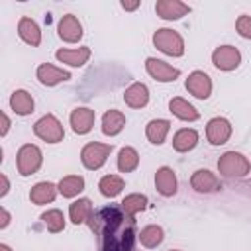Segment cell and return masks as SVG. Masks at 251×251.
Instances as JSON below:
<instances>
[{
  "instance_id": "cell-1",
  "label": "cell",
  "mask_w": 251,
  "mask_h": 251,
  "mask_svg": "<svg viewBox=\"0 0 251 251\" xmlns=\"http://www.w3.org/2000/svg\"><path fill=\"white\" fill-rule=\"evenodd\" d=\"M96 237L98 251H131L135 241V220L118 206L92 212L86 222Z\"/></svg>"
},
{
  "instance_id": "cell-2",
  "label": "cell",
  "mask_w": 251,
  "mask_h": 251,
  "mask_svg": "<svg viewBox=\"0 0 251 251\" xmlns=\"http://www.w3.org/2000/svg\"><path fill=\"white\" fill-rule=\"evenodd\" d=\"M218 173L226 178H241L251 173V161L239 151H226L218 159Z\"/></svg>"
},
{
  "instance_id": "cell-3",
  "label": "cell",
  "mask_w": 251,
  "mask_h": 251,
  "mask_svg": "<svg viewBox=\"0 0 251 251\" xmlns=\"http://www.w3.org/2000/svg\"><path fill=\"white\" fill-rule=\"evenodd\" d=\"M43 165V153L33 143H24L16 153V169L20 176H31L35 175Z\"/></svg>"
},
{
  "instance_id": "cell-4",
  "label": "cell",
  "mask_w": 251,
  "mask_h": 251,
  "mask_svg": "<svg viewBox=\"0 0 251 251\" xmlns=\"http://www.w3.org/2000/svg\"><path fill=\"white\" fill-rule=\"evenodd\" d=\"M153 45L169 57H182L184 49H186L182 35L175 29H169V27H159L153 33Z\"/></svg>"
},
{
  "instance_id": "cell-5",
  "label": "cell",
  "mask_w": 251,
  "mask_h": 251,
  "mask_svg": "<svg viewBox=\"0 0 251 251\" xmlns=\"http://www.w3.org/2000/svg\"><path fill=\"white\" fill-rule=\"evenodd\" d=\"M114 145L112 143H100V141H90L80 149V161L88 171H98L106 165Z\"/></svg>"
},
{
  "instance_id": "cell-6",
  "label": "cell",
  "mask_w": 251,
  "mask_h": 251,
  "mask_svg": "<svg viewBox=\"0 0 251 251\" xmlns=\"http://www.w3.org/2000/svg\"><path fill=\"white\" fill-rule=\"evenodd\" d=\"M33 133L35 137H39L45 143H59L65 137V129L63 124L59 122V118L55 114H45L41 116L35 124H33Z\"/></svg>"
},
{
  "instance_id": "cell-7",
  "label": "cell",
  "mask_w": 251,
  "mask_h": 251,
  "mask_svg": "<svg viewBox=\"0 0 251 251\" xmlns=\"http://www.w3.org/2000/svg\"><path fill=\"white\" fill-rule=\"evenodd\" d=\"M212 65L224 73L235 71L241 65V51L235 45H218L212 51Z\"/></svg>"
},
{
  "instance_id": "cell-8",
  "label": "cell",
  "mask_w": 251,
  "mask_h": 251,
  "mask_svg": "<svg viewBox=\"0 0 251 251\" xmlns=\"http://www.w3.org/2000/svg\"><path fill=\"white\" fill-rule=\"evenodd\" d=\"M233 133V127H231V122L224 116H216L212 120H208L206 124V139L210 141V145H224L229 141Z\"/></svg>"
},
{
  "instance_id": "cell-9",
  "label": "cell",
  "mask_w": 251,
  "mask_h": 251,
  "mask_svg": "<svg viewBox=\"0 0 251 251\" xmlns=\"http://www.w3.org/2000/svg\"><path fill=\"white\" fill-rule=\"evenodd\" d=\"M184 88L188 90V94H192L198 100H208L212 96V78L208 76V73L204 71H192L186 80H184Z\"/></svg>"
},
{
  "instance_id": "cell-10",
  "label": "cell",
  "mask_w": 251,
  "mask_h": 251,
  "mask_svg": "<svg viewBox=\"0 0 251 251\" xmlns=\"http://www.w3.org/2000/svg\"><path fill=\"white\" fill-rule=\"evenodd\" d=\"M145 71L157 82H175L180 76V69L165 63L161 59H155V57H147L145 59Z\"/></svg>"
},
{
  "instance_id": "cell-11",
  "label": "cell",
  "mask_w": 251,
  "mask_h": 251,
  "mask_svg": "<svg viewBox=\"0 0 251 251\" xmlns=\"http://www.w3.org/2000/svg\"><path fill=\"white\" fill-rule=\"evenodd\" d=\"M94 122H96V112L92 108H86V106H78L71 112L69 116V124H71V129L76 133V135H86L92 131L94 127Z\"/></svg>"
},
{
  "instance_id": "cell-12",
  "label": "cell",
  "mask_w": 251,
  "mask_h": 251,
  "mask_svg": "<svg viewBox=\"0 0 251 251\" xmlns=\"http://www.w3.org/2000/svg\"><path fill=\"white\" fill-rule=\"evenodd\" d=\"M190 186L198 194H214V192H218L222 188L220 178L216 176V173H212L208 169L194 171L192 176H190Z\"/></svg>"
},
{
  "instance_id": "cell-13",
  "label": "cell",
  "mask_w": 251,
  "mask_h": 251,
  "mask_svg": "<svg viewBox=\"0 0 251 251\" xmlns=\"http://www.w3.org/2000/svg\"><path fill=\"white\" fill-rule=\"evenodd\" d=\"M57 33L65 43H78L84 35L82 24L75 14H65L57 24Z\"/></svg>"
},
{
  "instance_id": "cell-14",
  "label": "cell",
  "mask_w": 251,
  "mask_h": 251,
  "mask_svg": "<svg viewBox=\"0 0 251 251\" xmlns=\"http://www.w3.org/2000/svg\"><path fill=\"white\" fill-rule=\"evenodd\" d=\"M35 76L43 86H57L59 82H67L71 78V73L67 69L55 67L51 63H41L35 71Z\"/></svg>"
},
{
  "instance_id": "cell-15",
  "label": "cell",
  "mask_w": 251,
  "mask_h": 251,
  "mask_svg": "<svg viewBox=\"0 0 251 251\" xmlns=\"http://www.w3.org/2000/svg\"><path fill=\"white\" fill-rule=\"evenodd\" d=\"M155 188L161 196L169 198V196H175L176 190H178V180H176V175L171 167H159L157 173H155Z\"/></svg>"
},
{
  "instance_id": "cell-16",
  "label": "cell",
  "mask_w": 251,
  "mask_h": 251,
  "mask_svg": "<svg viewBox=\"0 0 251 251\" xmlns=\"http://www.w3.org/2000/svg\"><path fill=\"white\" fill-rule=\"evenodd\" d=\"M155 12L161 20L173 22V20H180L182 16H186L190 12V6L180 0H157Z\"/></svg>"
},
{
  "instance_id": "cell-17",
  "label": "cell",
  "mask_w": 251,
  "mask_h": 251,
  "mask_svg": "<svg viewBox=\"0 0 251 251\" xmlns=\"http://www.w3.org/2000/svg\"><path fill=\"white\" fill-rule=\"evenodd\" d=\"M90 55H92V51L86 45L75 47V49H65L63 47V49H57L55 51L57 61L63 63V65H69V67H82V65H86L88 59H90Z\"/></svg>"
},
{
  "instance_id": "cell-18",
  "label": "cell",
  "mask_w": 251,
  "mask_h": 251,
  "mask_svg": "<svg viewBox=\"0 0 251 251\" xmlns=\"http://www.w3.org/2000/svg\"><path fill=\"white\" fill-rule=\"evenodd\" d=\"M124 102L126 106L133 108V110H141L149 104V88L143 82H131L126 92H124Z\"/></svg>"
},
{
  "instance_id": "cell-19",
  "label": "cell",
  "mask_w": 251,
  "mask_h": 251,
  "mask_svg": "<svg viewBox=\"0 0 251 251\" xmlns=\"http://www.w3.org/2000/svg\"><path fill=\"white\" fill-rule=\"evenodd\" d=\"M57 192H59V186L57 184H53L49 180H41V182H35L31 186L29 200L35 206H45V204H51L57 198Z\"/></svg>"
},
{
  "instance_id": "cell-20",
  "label": "cell",
  "mask_w": 251,
  "mask_h": 251,
  "mask_svg": "<svg viewBox=\"0 0 251 251\" xmlns=\"http://www.w3.org/2000/svg\"><path fill=\"white\" fill-rule=\"evenodd\" d=\"M169 112L182 122H196L200 118V112L182 96H175L169 100Z\"/></svg>"
},
{
  "instance_id": "cell-21",
  "label": "cell",
  "mask_w": 251,
  "mask_h": 251,
  "mask_svg": "<svg viewBox=\"0 0 251 251\" xmlns=\"http://www.w3.org/2000/svg\"><path fill=\"white\" fill-rule=\"evenodd\" d=\"M18 35L24 43L31 45V47H37L41 43V29L37 25L35 20L27 18V16H22L20 22H18Z\"/></svg>"
},
{
  "instance_id": "cell-22",
  "label": "cell",
  "mask_w": 251,
  "mask_h": 251,
  "mask_svg": "<svg viewBox=\"0 0 251 251\" xmlns=\"http://www.w3.org/2000/svg\"><path fill=\"white\" fill-rule=\"evenodd\" d=\"M169 131H171V122L165 120V118L149 120L147 126H145V137L153 145H163L167 135H169Z\"/></svg>"
},
{
  "instance_id": "cell-23",
  "label": "cell",
  "mask_w": 251,
  "mask_h": 251,
  "mask_svg": "<svg viewBox=\"0 0 251 251\" xmlns=\"http://www.w3.org/2000/svg\"><path fill=\"white\" fill-rule=\"evenodd\" d=\"M126 127V114L120 110H106L102 116V133L108 137H116Z\"/></svg>"
},
{
  "instance_id": "cell-24",
  "label": "cell",
  "mask_w": 251,
  "mask_h": 251,
  "mask_svg": "<svg viewBox=\"0 0 251 251\" xmlns=\"http://www.w3.org/2000/svg\"><path fill=\"white\" fill-rule=\"evenodd\" d=\"M92 212H94V208H92L90 198H76L69 206V220L75 226H80V224H86L90 220Z\"/></svg>"
},
{
  "instance_id": "cell-25",
  "label": "cell",
  "mask_w": 251,
  "mask_h": 251,
  "mask_svg": "<svg viewBox=\"0 0 251 251\" xmlns=\"http://www.w3.org/2000/svg\"><path fill=\"white\" fill-rule=\"evenodd\" d=\"M10 108L14 114L18 116H29L35 108V102H33V96L27 92V90H14L12 96H10Z\"/></svg>"
},
{
  "instance_id": "cell-26",
  "label": "cell",
  "mask_w": 251,
  "mask_h": 251,
  "mask_svg": "<svg viewBox=\"0 0 251 251\" xmlns=\"http://www.w3.org/2000/svg\"><path fill=\"white\" fill-rule=\"evenodd\" d=\"M198 143V131L192 127H182L173 135V149L176 153H188Z\"/></svg>"
},
{
  "instance_id": "cell-27",
  "label": "cell",
  "mask_w": 251,
  "mask_h": 251,
  "mask_svg": "<svg viewBox=\"0 0 251 251\" xmlns=\"http://www.w3.org/2000/svg\"><path fill=\"white\" fill-rule=\"evenodd\" d=\"M59 194L63 198H75L84 190V176L80 175H67L59 180Z\"/></svg>"
},
{
  "instance_id": "cell-28",
  "label": "cell",
  "mask_w": 251,
  "mask_h": 251,
  "mask_svg": "<svg viewBox=\"0 0 251 251\" xmlns=\"http://www.w3.org/2000/svg\"><path fill=\"white\" fill-rule=\"evenodd\" d=\"M137 239H139V243H141L143 247H147V249H155V247H159V245L163 243V239H165V231H163L161 226L149 224V226L141 227V231L137 233Z\"/></svg>"
},
{
  "instance_id": "cell-29",
  "label": "cell",
  "mask_w": 251,
  "mask_h": 251,
  "mask_svg": "<svg viewBox=\"0 0 251 251\" xmlns=\"http://www.w3.org/2000/svg\"><path fill=\"white\" fill-rule=\"evenodd\" d=\"M124 186H126V182L120 175H104L98 180V190L104 198H116L124 190Z\"/></svg>"
},
{
  "instance_id": "cell-30",
  "label": "cell",
  "mask_w": 251,
  "mask_h": 251,
  "mask_svg": "<svg viewBox=\"0 0 251 251\" xmlns=\"http://www.w3.org/2000/svg\"><path fill=\"white\" fill-rule=\"evenodd\" d=\"M116 165H118V171H120V173H131V171H135V169L139 167V153H137L133 147L126 145V147H122V149L118 151V161H116Z\"/></svg>"
},
{
  "instance_id": "cell-31",
  "label": "cell",
  "mask_w": 251,
  "mask_h": 251,
  "mask_svg": "<svg viewBox=\"0 0 251 251\" xmlns=\"http://www.w3.org/2000/svg\"><path fill=\"white\" fill-rule=\"evenodd\" d=\"M120 208H122L127 216L135 218V214H139V212H143V210L147 208V196L141 194V192H131V194H127V196L120 202Z\"/></svg>"
},
{
  "instance_id": "cell-32",
  "label": "cell",
  "mask_w": 251,
  "mask_h": 251,
  "mask_svg": "<svg viewBox=\"0 0 251 251\" xmlns=\"http://www.w3.org/2000/svg\"><path fill=\"white\" fill-rule=\"evenodd\" d=\"M41 222H43V226H45V229L49 233H61L65 229V216L57 208H51V210L43 212L41 214Z\"/></svg>"
},
{
  "instance_id": "cell-33",
  "label": "cell",
  "mask_w": 251,
  "mask_h": 251,
  "mask_svg": "<svg viewBox=\"0 0 251 251\" xmlns=\"http://www.w3.org/2000/svg\"><path fill=\"white\" fill-rule=\"evenodd\" d=\"M235 31L243 37V39H251V16L241 14L235 20Z\"/></svg>"
},
{
  "instance_id": "cell-34",
  "label": "cell",
  "mask_w": 251,
  "mask_h": 251,
  "mask_svg": "<svg viewBox=\"0 0 251 251\" xmlns=\"http://www.w3.org/2000/svg\"><path fill=\"white\" fill-rule=\"evenodd\" d=\"M10 220H12V216H10V212L2 206L0 208V229H6L8 226H10Z\"/></svg>"
},
{
  "instance_id": "cell-35",
  "label": "cell",
  "mask_w": 251,
  "mask_h": 251,
  "mask_svg": "<svg viewBox=\"0 0 251 251\" xmlns=\"http://www.w3.org/2000/svg\"><path fill=\"white\" fill-rule=\"evenodd\" d=\"M120 6H122L126 12H133V10L139 8V0H122Z\"/></svg>"
},
{
  "instance_id": "cell-36",
  "label": "cell",
  "mask_w": 251,
  "mask_h": 251,
  "mask_svg": "<svg viewBox=\"0 0 251 251\" xmlns=\"http://www.w3.org/2000/svg\"><path fill=\"white\" fill-rule=\"evenodd\" d=\"M0 182H2V188H0V198H4L8 192H10V180H8V176L2 173L0 175Z\"/></svg>"
},
{
  "instance_id": "cell-37",
  "label": "cell",
  "mask_w": 251,
  "mask_h": 251,
  "mask_svg": "<svg viewBox=\"0 0 251 251\" xmlns=\"http://www.w3.org/2000/svg\"><path fill=\"white\" fill-rule=\"evenodd\" d=\"M0 116H2V129H0V135L4 137V135L8 133V129H10V126H12V122H10V118H8V114H6V112H2Z\"/></svg>"
},
{
  "instance_id": "cell-38",
  "label": "cell",
  "mask_w": 251,
  "mask_h": 251,
  "mask_svg": "<svg viewBox=\"0 0 251 251\" xmlns=\"http://www.w3.org/2000/svg\"><path fill=\"white\" fill-rule=\"evenodd\" d=\"M0 251H12V247L8 243H0Z\"/></svg>"
},
{
  "instance_id": "cell-39",
  "label": "cell",
  "mask_w": 251,
  "mask_h": 251,
  "mask_svg": "<svg viewBox=\"0 0 251 251\" xmlns=\"http://www.w3.org/2000/svg\"><path fill=\"white\" fill-rule=\"evenodd\" d=\"M169 251H182V249H169Z\"/></svg>"
},
{
  "instance_id": "cell-40",
  "label": "cell",
  "mask_w": 251,
  "mask_h": 251,
  "mask_svg": "<svg viewBox=\"0 0 251 251\" xmlns=\"http://www.w3.org/2000/svg\"><path fill=\"white\" fill-rule=\"evenodd\" d=\"M131 251H139V249H131Z\"/></svg>"
}]
</instances>
